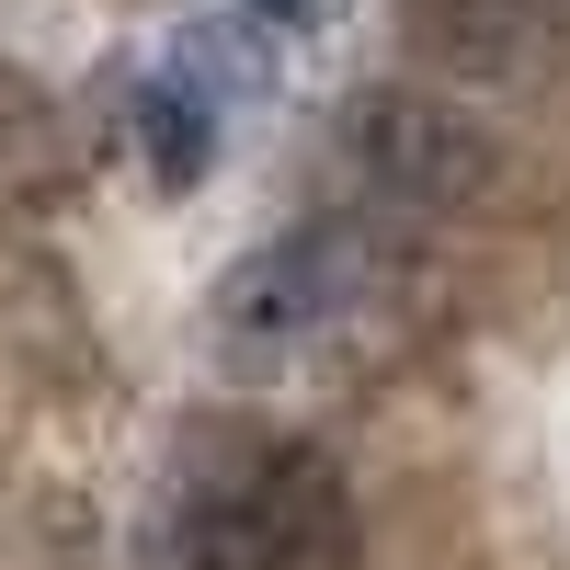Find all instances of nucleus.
Masks as SVG:
<instances>
[{"label": "nucleus", "instance_id": "7ed1b4c3", "mask_svg": "<svg viewBox=\"0 0 570 570\" xmlns=\"http://www.w3.org/2000/svg\"><path fill=\"white\" fill-rule=\"evenodd\" d=\"M354 274H365V217H308V228H285V240H263L240 274L217 285V343L252 354V365L320 343V331L343 320Z\"/></svg>", "mask_w": 570, "mask_h": 570}, {"label": "nucleus", "instance_id": "20e7f679", "mask_svg": "<svg viewBox=\"0 0 570 570\" xmlns=\"http://www.w3.org/2000/svg\"><path fill=\"white\" fill-rule=\"evenodd\" d=\"M559 46L548 0H400V58L456 91H525L559 69Z\"/></svg>", "mask_w": 570, "mask_h": 570}, {"label": "nucleus", "instance_id": "39448f33", "mask_svg": "<svg viewBox=\"0 0 570 570\" xmlns=\"http://www.w3.org/2000/svg\"><path fill=\"white\" fill-rule=\"evenodd\" d=\"M206 149H217V104H206V80L195 69H149L137 80V160H149L171 195L206 171Z\"/></svg>", "mask_w": 570, "mask_h": 570}, {"label": "nucleus", "instance_id": "423d86ee", "mask_svg": "<svg viewBox=\"0 0 570 570\" xmlns=\"http://www.w3.org/2000/svg\"><path fill=\"white\" fill-rule=\"evenodd\" d=\"M58 171H69L58 104H46V80H23L12 58H0V206H12V195H46Z\"/></svg>", "mask_w": 570, "mask_h": 570}, {"label": "nucleus", "instance_id": "f257e3e1", "mask_svg": "<svg viewBox=\"0 0 570 570\" xmlns=\"http://www.w3.org/2000/svg\"><path fill=\"white\" fill-rule=\"evenodd\" d=\"M354 559H365L354 491L320 445L240 434V456L195 480L171 513V570H354Z\"/></svg>", "mask_w": 570, "mask_h": 570}, {"label": "nucleus", "instance_id": "f03ea898", "mask_svg": "<svg viewBox=\"0 0 570 570\" xmlns=\"http://www.w3.org/2000/svg\"><path fill=\"white\" fill-rule=\"evenodd\" d=\"M343 171H354V217H456L491 195V137L468 126L445 91L422 80H376L343 104Z\"/></svg>", "mask_w": 570, "mask_h": 570}]
</instances>
